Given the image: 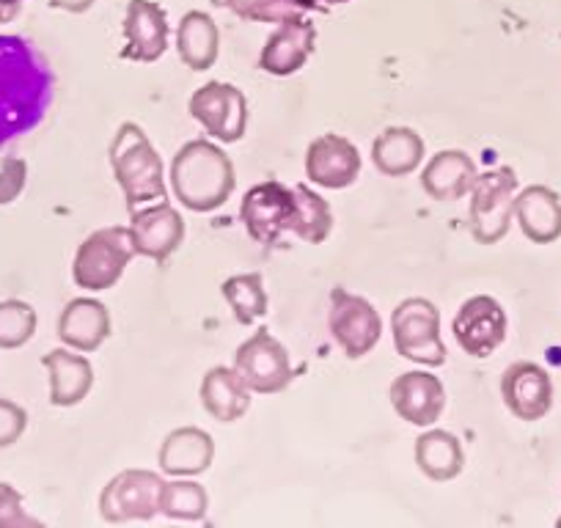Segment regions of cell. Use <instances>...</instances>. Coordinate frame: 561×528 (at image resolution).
<instances>
[{
    "label": "cell",
    "instance_id": "cell-23",
    "mask_svg": "<svg viewBox=\"0 0 561 528\" xmlns=\"http://www.w3.org/2000/svg\"><path fill=\"white\" fill-rule=\"evenodd\" d=\"M515 220L523 234L537 245L561 237V196L545 185H528L515 196Z\"/></svg>",
    "mask_w": 561,
    "mask_h": 528
},
{
    "label": "cell",
    "instance_id": "cell-3",
    "mask_svg": "<svg viewBox=\"0 0 561 528\" xmlns=\"http://www.w3.org/2000/svg\"><path fill=\"white\" fill-rule=\"evenodd\" d=\"M113 176H116L118 187L127 209L144 207V204L165 202L169 187H165V163L149 136L135 122H124L113 136L111 149Z\"/></svg>",
    "mask_w": 561,
    "mask_h": 528
},
{
    "label": "cell",
    "instance_id": "cell-24",
    "mask_svg": "<svg viewBox=\"0 0 561 528\" xmlns=\"http://www.w3.org/2000/svg\"><path fill=\"white\" fill-rule=\"evenodd\" d=\"M202 405L215 422L234 424L251 408V388L242 382L234 366H215L202 380Z\"/></svg>",
    "mask_w": 561,
    "mask_h": 528
},
{
    "label": "cell",
    "instance_id": "cell-8",
    "mask_svg": "<svg viewBox=\"0 0 561 528\" xmlns=\"http://www.w3.org/2000/svg\"><path fill=\"white\" fill-rule=\"evenodd\" d=\"M231 366L242 377V382L251 388V393H262V397L280 393L295 377L287 347L264 328L234 349Z\"/></svg>",
    "mask_w": 561,
    "mask_h": 528
},
{
    "label": "cell",
    "instance_id": "cell-17",
    "mask_svg": "<svg viewBox=\"0 0 561 528\" xmlns=\"http://www.w3.org/2000/svg\"><path fill=\"white\" fill-rule=\"evenodd\" d=\"M169 50V18L154 0H129L124 18L122 58L140 64H154Z\"/></svg>",
    "mask_w": 561,
    "mask_h": 528
},
{
    "label": "cell",
    "instance_id": "cell-11",
    "mask_svg": "<svg viewBox=\"0 0 561 528\" xmlns=\"http://www.w3.org/2000/svg\"><path fill=\"white\" fill-rule=\"evenodd\" d=\"M328 328H331L333 338L342 347V353L353 360L369 355L382 336L380 311L369 300L347 292L344 287H336L331 292Z\"/></svg>",
    "mask_w": 561,
    "mask_h": 528
},
{
    "label": "cell",
    "instance_id": "cell-14",
    "mask_svg": "<svg viewBox=\"0 0 561 528\" xmlns=\"http://www.w3.org/2000/svg\"><path fill=\"white\" fill-rule=\"evenodd\" d=\"M388 400L397 416L413 427H433L446 411V388L427 369L402 371L388 388Z\"/></svg>",
    "mask_w": 561,
    "mask_h": 528
},
{
    "label": "cell",
    "instance_id": "cell-4",
    "mask_svg": "<svg viewBox=\"0 0 561 528\" xmlns=\"http://www.w3.org/2000/svg\"><path fill=\"white\" fill-rule=\"evenodd\" d=\"M138 256L127 226H107L80 242L72 262V278L80 289L105 292L122 282L127 264Z\"/></svg>",
    "mask_w": 561,
    "mask_h": 528
},
{
    "label": "cell",
    "instance_id": "cell-37",
    "mask_svg": "<svg viewBox=\"0 0 561 528\" xmlns=\"http://www.w3.org/2000/svg\"><path fill=\"white\" fill-rule=\"evenodd\" d=\"M23 3L25 0H0V25L12 23L20 14V9H23Z\"/></svg>",
    "mask_w": 561,
    "mask_h": 528
},
{
    "label": "cell",
    "instance_id": "cell-20",
    "mask_svg": "<svg viewBox=\"0 0 561 528\" xmlns=\"http://www.w3.org/2000/svg\"><path fill=\"white\" fill-rule=\"evenodd\" d=\"M477 163L462 149H444L435 158H430L427 169L421 174V185L433 202H460L471 193L477 182Z\"/></svg>",
    "mask_w": 561,
    "mask_h": 528
},
{
    "label": "cell",
    "instance_id": "cell-25",
    "mask_svg": "<svg viewBox=\"0 0 561 528\" xmlns=\"http://www.w3.org/2000/svg\"><path fill=\"white\" fill-rule=\"evenodd\" d=\"M424 138L410 127H386L371 144V163L382 176L402 180L413 174L424 160Z\"/></svg>",
    "mask_w": 561,
    "mask_h": 528
},
{
    "label": "cell",
    "instance_id": "cell-21",
    "mask_svg": "<svg viewBox=\"0 0 561 528\" xmlns=\"http://www.w3.org/2000/svg\"><path fill=\"white\" fill-rule=\"evenodd\" d=\"M42 366L50 375V405L75 408L89 397L94 386V366L85 358V353H72V349H50L42 358Z\"/></svg>",
    "mask_w": 561,
    "mask_h": 528
},
{
    "label": "cell",
    "instance_id": "cell-16",
    "mask_svg": "<svg viewBox=\"0 0 561 528\" xmlns=\"http://www.w3.org/2000/svg\"><path fill=\"white\" fill-rule=\"evenodd\" d=\"M360 176V152L336 133L314 138L306 149V180L325 191H344Z\"/></svg>",
    "mask_w": 561,
    "mask_h": 528
},
{
    "label": "cell",
    "instance_id": "cell-32",
    "mask_svg": "<svg viewBox=\"0 0 561 528\" xmlns=\"http://www.w3.org/2000/svg\"><path fill=\"white\" fill-rule=\"evenodd\" d=\"M39 317L25 300H0V349H18L34 338Z\"/></svg>",
    "mask_w": 561,
    "mask_h": 528
},
{
    "label": "cell",
    "instance_id": "cell-39",
    "mask_svg": "<svg viewBox=\"0 0 561 528\" xmlns=\"http://www.w3.org/2000/svg\"><path fill=\"white\" fill-rule=\"evenodd\" d=\"M556 526H559V528H561V517H559V520H556Z\"/></svg>",
    "mask_w": 561,
    "mask_h": 528
},
{
    "label": "cell",
    "instance_id": "cell-30",
    "mask_svg": "<svg viewBox=\"0 0 561 528\" xmlns=\"http://www.w3.org/2000/svg\"><path fill=\"white\" fill-rule=\"evenodd\" d=\"M209 509V495L196 477H174L160 493V515L171 520H204Z\"/></svg>",
    "mask_w": 561,
    "mask_h": 528
},
{
    "label": "cell",
    "instance_id": "cell-28",
    "mask_svg": "<svg viewBox=\"0 0 561 528\" xmlns=\"http://www.w3.org/2000/svg\"><path fill=\"white\" fill-rule=\"evenodd\" d=\"M295 223L293 234H298L304 242H311V245H320L331 237L333 231V213L331 204L320 196L317 191H311L309 185H295Z\"/></svg>",
    "mask_w": 561,
    "mask_h": 528
},
{
    "label": "cell",
    "instance_id": "cell-38",
    "mask_svg": "<svg viewBox=\"0 0 561 528\" xmlns=\"http://www.w3.org/2000/svg\"><path fill=\"white\" fill-rule=\"evenodd\" d=\"M309 3H314V7L320 9V12H325L328 3H347V0H309Z\"/></svg>",
    "mask_w": 561,
    "mask_h": 528
},
{
    "label": "cell",
    "instance_id": "cell-12",
    "mask_svg": "<svg viewBox=\"0 0 561 528\" xmlns=\"http://www.w3.org/2000/svg\"><path fill=\"white\" fill-rule=\"evenodd\" d=\"M506 328H510V320H506L504 306L490 295L468 298L451 322L457 344L471 358H490L504 344Z\"/></svg>",
    "mask_w": 561,
    "mask_h": 528
},
{
    "label": "cell",
    "instance_id": "cell-26",
    "mask_svg": "<svg viewBox=\"0 0 561 528\" xmlns=\"http://www.w3.org/2000/svg\"><path fill=\"white\" fill-rule=\"evenodd\" d=\"M415 466L433 482H451L466 468V451L457 435L446 429H427L415 440Z\"/></svg>",
    "mask_w": 561,
    "mask_h": 528
},
{
    "label": "cell",
    "instance_id": "cell-7",
    "mask_svg": "<svg viewBox=\"0 0 561 528\" xmlns=\"http://www.w3.org/2000/svg\"><path fill=\"white\" fill-rule=\"evenodd\" d=\"M165 479L144 468H127L105 484L100 495V517L105 523L152 520L160 515V493Z\"/></svg>",
    "mask_w": 561,
    "mask_h": 528
},
{
    "label": "cell",
    "instance_id": "cell-36",
    "mask_svg": "<svg viewBox=\"0 0 561 528\" xmlns=\"http://www.w3.org/2000/svg\"><path fill=\"white\" fill-rule=\"evenodd\" d=\"M53 9H64V12L72 14H83L94 7V0H50Z\"/></svg>",
    "mask_w": 561,
    "mask_h": 528
},
{
    "label": "cell",
    "instance_id": "cell-35",
    "mask_svg": "<svg viewBox=\"0 0 561 528\" xmlns=\"http://www.w3.org/2000/svg\"><path fill=\"white\" fill-rule=\"evenodd\" d=\"M25 427H28V413L12 400L0 397V449L18 444L23 438Z\"/></svg>",
    "mask_w": 561,
    "mask_h": 528
},
{
    "label": "cell",
    "instance_id": "cell-19",
    "mask_svg": "<svg viewBox=\"0 0 561 528\" xmlns=\"http://www.w3.org/2000/svg\"><path fill=\"white\" fill-rule=\"evenodd\" d=\"M111 336V311L96 298H75L58 317V338L75 353H94Z\"/></svg>",
    "mask_w": 561,
    "mask_h": 528
},
{
    "label": "cell",
    "instance_id": "cell-5",
    "mask_svg": "<svg viewBox=\"0 0 561 528\" xmlns=\"http://www.w3.org/2000/svg\"><path fill=\"white\" fill-rule=\"evenodd\" d=\"M471 204H468V220H471V234L479 245H495L504 240L515 218V196H517V174L510 165L490 169L477 174L471 187Z\"/></svg>",
    "mask_w": 561,
    "mask_h": 528
},
{
    "label": "cell",
    "instance_id": "cell-18",
    "mask_svg": "<svg viewBox=\"0 0 561 528\" xmlns=\"http://www.w3.org/2000/svg\"><path fill=\"white\" fill-rule=\"evenodd\" d=\"M314 45L317 28L306 18L280 23L278 31H273L270 39L264 42L259 69L273 74V78H289L309 64Z\"/></svg>",
    "mask_w": 561,
    "mask_h": 528
},
{
    "label": "cell",
    "instance_id": "cell-34",
    "mask_svg": "<svg viewBox=\"0 0 561 528\" xmlns=\"http://www.w3.org/2000/svg\"><path fill=\"white\" fill-rule=\"evenodd\" d=\"M23 526H42L36 517H31L23 509V495L9 482H0V528H23Z\"/></svg>",
    "mask_w": 561,
    "mask_h": 528
},
{
    "label": "cell",
    "instance_id": "cell-22",
    "mask_svg": "<svg viewBox=\"0 0 561 528\" xmlns=\"http://www.w3.org/2000/svg\"><path fill=\"white\" fill-rule=\"evenodd\" d=\"M158 460L169 477H202L215 460L213 435L198 427L174 429L165 435Z\"/></svg>",
    "mask_w": 561,
    "mask_h": 528
},
{
    "label": "cell",
    "instance_id": "cell-33",
    "mask_svg": "<svg viewBox=\"0 0 561 528\" xmlns=\"http://www.w3.org/2000/svg\"><path fill=\"white\" fill-rule=\"evenodd\" d=\"M28 182V163L23 158H3L0 163V207L18 202Z\"/></svg>",
    "mask_w": 561,
    "mask_h": 528
},
{
    "label": "cell",
    "instance_id": "cell-29",
    "mask_svg": "<svg viewBox=\"0 0 561 528\" xmlns=\"http://www.w3.org/2000/svg\"><path fill=\"white\" fill-rule=\"evenodd\" d=\"M226 303H229L231 314L240 325H253L267 314V292H264V278L262 273H242V276L226 278L224 287Z\"/></svg>",
    "mask_w": 561,
    "mask_h": 528
},
{
    "label": "cell",
    "instance_id": "cell-10",
    "mask_svg": "<svg viewBox=\"0 0 561 528\" xmlns=\"http://www.w3.org/2000/svg\"><path fill=\"white\" fill-rule=\"evenodd\" d=\"M295 193L293 187L280 185L278 180H267L253 185L242 196L240 220L245 223L248 234L259 245H278L284 231H293L295 223Z\"/></svg>",
    "mask_w": 561,
    "mask_h": 528
},
{
    "label": "cell",
    "instance_id": "cell-9",
    "mask_svg": "<svg viewBox=\"0 0 561 528\" xmlns=\"http://www.w3.org/2000/svg\"><path fill=\"white\" fill-rule=\"evenodd\" d=\"M187 113L204 127L207 136L218 144L242 141L248 129V100L237 85L209 80L202 89L193 91L187 102Z\"/></svg>",
    "mask_w": 561,
    "mask_h": 528
},
{
    "label": "cell",
    "instance_id": "cell-13",
    "mask_svg": "<svg viewBox=\"0 0 561 528\" xmlns=\"http://www.w3.org/2000/svg\"><path fill=\"white\" fill-rule=\"evenodd\" d=\"M129 237L138 256L163 264L185 240V218L169 202L129 209Z\"/></svg>",
    "mask_w": 561,
    "mask_h": 528
},
{
    "label": "cell",
    "instance_id": "cell-27",
    "mask_svg": "<svg viewBox=\"0 0 561 528\" xmlns=\"http://www.w3.org/2000/svg\"><path fill=\"white\" fill-rule=\"evenodd\" d=\"M176 53L193 72L213 69L220 53V34L215 20L204 12H187L176 28Z\"/></svg>",
    "mask_w": 561,
    "mask_h": 528
},
{
    "label": "cell",
    "instance_id": "cell-2",
    "mask_svg": "<svg viewBox=\"0 0 561 528\" xmlns=\"http://www.w3.org/2000/svg\"><path fill=\"white\" fill-rule=\"evenodd\" d=\"M171 191L191 213L220 209L234 193V163L218 141H187L171 160Z\"/></svg>",
    "mask_w": 561,
    "mask_h": 528
},
{
    "label": "cell",
    "instance_id": "cell-6",
    "mask_svg": "<svg viewBox=\"0 0 561 528\" xmlns=\"http://www.w3.org/2000/svg\"><path fill=\"white\" fill-rule=\"evenodd\" d=\"M391 336L397 355L421 366L446 364V344L440 338V311L427 298H408L393 309Z\"/></svg>",
    "mask_w": 561,
    "mask_h": 528
},
{
    "label": "cell",
    "instance_id": "cell-15",
    "mask_svg": "<svg viewBox=\"0 0 561 528\" xmlns=\"http://www.w3.org/2000/svg\"><path fill=\"white\" fill-rule=\"evenodd\" d=\"M501 400L520 422H539L553 408V380L534 360H515L501 375Z\"/></svg>",
    "mask_w": 561,
    "mask_h": 528
},
{
    "label": "cell",
    "instance_id": "cell-1",
    "mask_svg": "<svg viewBox=\"0 0 561 528\" xmlns=\"http://www.w3.org/2000/svg\"><path fill=\"white\" fill-rule=\"evenodd\" d=\"M56 78L39 47L25 36H0V147L45 122Z\"/></svg>",
    "mask_w": 561,
    "mask_h": 528
},
{
    "label": "cell",
    "instance_id": "cell-31",
    "mask_svg": "<svg viewBox=\"0 0 561 528\" xmlns=\"http://www.w3.org/2000/svg\"><path fill=\"white\" fill-rule=\"evenodd\" d=\"M215 7L229 9L248 23H289L300 20L306 12H320L309 0H213Z\"/></svg>",
    "mask_w": 561,
    "mask_h": 528
}]
</instances>
